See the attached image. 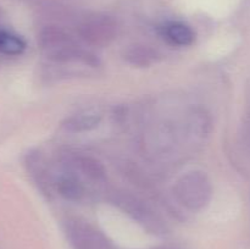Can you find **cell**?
<instances>
[{
    "instance_id": "cell-1",
    "label": "cell",
    "mask_w": 250,
    "mask_h": 249,
    "mask_svg": "<svg viewBox=\"0 0 250 249\" xmlns=\"http://www.w3.org/2000/svg\"><path fill=\"white\" fill-rule=\"evenodd\" d=\"M39 46L45 58L54 62H82L84 65H99L97 56L84 49L76 39L58 27H48L39 34Z\"/></svg>"
},
{
    "instance_id": "cell-2",
    "label": "cell",
    "mask_w": 250,
    "mask_h": 249,
    "mask_svg": "<svg viewBox=\"0 0 250 249\" xmlns=\"http://www.w3.org/2000/svg\"><path fill=\"white\" fill-rule=\"evenodd\" d=\"M173 194L186 209L198 211L204 209L211 200L212 186L203 171H189L176 181Z\"/></svg>"
},
{
    "instance_id": "cell-3",
    "label": "cell",
    "mask_w": 250,
    "mask_h": 249,
    "mask_svg": "<svg viewBox=\"0 0 250 249\" xmlns=\"http://www.w3.org/2000/svg\"><path fill=\"white\" fill-rule=\"evenodd\" d=\"M63 231L72 249H117L104 232L87 220L68 219L63 225Z\"/></svg>"
},
{
    "instance_id": "cell-4",
    "label": "cell",
    "mask_w": 250,
    "mask_h": 249,
    "mask_svg": "<svg viewBox=\"0 0 250 249\" xmlns=\"http://www.w3.org/2000/svg\"><path fill=\"white\" fill-rule=\"evenodd\" d=\"M114 203L116 207H119L125 214L128 215L133 221L141 225L144 229L153 234L163 236L166 233V225L163 220L160 219L158 214H155L150 207L127 193H119L115 195Z\"/></svg>"
},
{
    "instance_id": "cell-5",
    "label": "cell",
    "mask_w": 250,
    "mask_h": 249,
    "mask_svg": "<svg viewBox=\"0 0 250 249\" xmlns=\"http://www.w3.org/2000/svg\"><path fill=\"white\" fill-rule=\"evenodd\" d=\"M78 36L87 45L104 48L114 41L116 24L107 17H93L80 24Z\"/></svg>"
},
{
    "instance_id": "cell-6",
    "label": "cell",
    "mask_w": 250,
    "mask_h": 249,
    "mask_svg": "<svg viewBox=\"0 0 250 249\" xmlns=\"http://www.w3.org/2000/svg\"><path fill=\"white\" fill-rule=\"evenodd\" d=\"M65 167L77 173L81 178H85L92 182H103L106 178L104 166L95 158L85 154H70L67 155Z\"/></svg>"
},
{
    "instance_id": "cell-7",
    "label": "cell",
    "mask_w": 250,
    "mask_h": 249,
    "mask_svg": "<svg viewBox=\"0 0 250 249\" xmlns=\"http://www.w3.org/2000/svg\"><path fill=\"white\" fill-rule=\"evenodd\" d=\"M59 194L70 202H80L84 197L85 188L83 181L76 172L65 167V171L59 173L53 181Z\"/></svg>"
},
{
    "instance_id": "cell-8",
    "label": "cell",
    "mask_w": 250,
    "mask_h": 249,
    "mask_svg": "<svg viewBox=\"0 0 250 249\" xmlns=\"http://www.w3.org/2000/svg\"><path fill=\"white\" fill-rule=\"evenodd\" d=\"M161 34L171 44L178 46H189L195 41V32L185 22H167L161 27Z\"/></svg>"
},
{
    "instance_id": "cell-9",
    "label": "cell",
    "mask_w": 250,
    "mask_h": 249,
    "mask_svg": "<svg viewBox=\"0 0 250 249\" xmlns=\"http://www.w3.org/2000/svg\"><path fill=\"white\" fill-rule=\"evenodd\" d=\"M124 58L127 62L137 67H149L158 61L159 54L150 46L144 44H134L125 50Z\"/></svg>"
},
{
    "instance_id": "cell-10",
    "label": "cell",
    "mask_w": 250,
    "mask_h": 249,
    "mask_svg": "<svg viewBox=\"0 0 250 249\" xmlns=\"http://www.w3.org/2000/svg\"><path fill=\"white\" fill-rule=\"evenodd\" d=\"M100 121H102L100 115L84 112V114H76L67 117L62 122V127L71 133H83L97 128Z\"/></svg>"
},
{
    "instance_id": "cell-11",
    "label": "cell",
    "mask_w": 250,
    "mask_h": 249,
    "mask_svg": "<svg viewBox=\"0 0 250 249\" xmlns=\"http://www.w3.org/2000/svg\"><path fill=\"white\" fill-rule=\"evenodd\" d=\"M26 41L11 29L0 27V55L19 56L26 50Z\"/></svg>"
},
{
    "instance_id": "cell-12",
    "label": "cell",
    "mask_w": 250,
    "mask_h": 249,
    "mask_svg": "<svg viewBox=\"0 0 250 249\" xmlns=\"http://www.w3.org/2000/svg\"><path fill=\"white\" fill-rule=\"evenodd\" d=\"M153 249H180L177 247H171V246H161V247H156V248Z\"/></svg>"
}]
</instances>
